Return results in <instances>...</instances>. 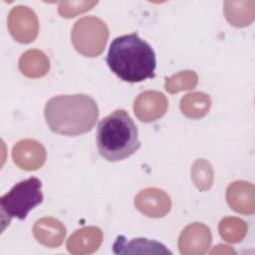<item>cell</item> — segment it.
<instances>
[{"mask_svg": "<svg viewBox=\"0 0 255 255\" xmlns=\"http://www.w3.org/2000/svg\"><path fill=\"white\" fill-rule=\"evenodd\" d=\"M106 61L111 71L125 82L138 83L154 77V51L136 33L115 38Z\"/></svg>", "mask_w": 255, "mask_h": 255, "instance_id": "1", "label": "cell"}, {"mask_svg": "<svg viewBox=\"0 0 255 255\" xmlns=\"http://www.w3.org/2000/svg\"><path fill=\"white\" fill-rule=\"evenodd\" d=\"M220 236L229 243L240 242L247 233V224L238 217H224L218 225Z\"/></svg>", "mask_w": 255, "mask_h": 255, "instance_id": "18", "label": "cell"}, {"mask_svg": "<svg viewBox=\"0 0 255 255\" xmlns=\"http://www.w3.org/2000/svg\"><path fill=\"white\" fill-rule=\"evenodd\" d=\"M113 250L116 254H171V252L159 242L146 238H134L130 241H127L126 237L123 235L117 237L113 245Z\"/></svg>", "mask_w": 255, "mask_h": 255, "instance_id": "14", "label": "cell"}, {"mask_svg": "<svg viewBox=\"0 0 255 255\" xmlns=\"http://www.w3.org/2000/svg\"><path fill=\"white\" fill-rule=\"evenodd\" d=\"M197 75L193 71H181L169 78L165 79L164 88L170 94H175L180 91L192 90L197 85Z\"/></svg>", "mask_w": 255, "mask_h": 255, "instance_id": "20", "label": "cell"}, {"mask_svg": "<svg viewBox=\"0 0 255 255\" xmlns=\"http://www.w3.org/2000/svg\"><path fill=\"white\" fill-rule=\"evenodd\" d=\"M14 163L24 170H36L46 161V149L37 140L26 138L19 140L12 149Z\"/></svg>", "mask_w": 255, "mask_h": 255, "instance_id": "9", "label": "cell"}, {"mask_svg": "<svg viewBox=\"0 0 255 255\" xmlns=\"http://www.w3.org/2000/svg\"><path fill=\"white\" fill-rule=\"evenodd\" d=\"M191 178L200 191L208 190L213 183V170L211 164L203 158L196 159L191 167Z\"/></svg>", "mask_w": 255, "mask_h": 255, "instance_id": "19", "label": "cell"}, {"mask_svg": "<svg viewBox=\"0 0 255 255\" xmlns=\"http://www.w3.org/2000/svg\"><path fill=\"white\" fill-rule=\"evenodd\" d=\"M75 49L86 57H97L104 51L108 39L109 29L106 23L95 16L79 19L71 33Z\"/></svg>", "mask_w": 255, "mask_h": 255, "instance_id": "5", "label": "cell"}, {"mask_svg": "<svg viewBox=\"0 0 255 255\" xmlns=\"http://www.w3.org/2000/svg\"><path fill=\"white\" fill-rule=\"evenodd\" d=\"M42 183L37 177H30L16 183L0 199L2 230L12 218L25 219L28 213L43 201Z\"/></svg>", "mask_w": 255, "mask_h": 255, "instance_id": "4", "label": "cell"}, {"mask_svg": "<svg viewBox=\"0 0 255 255\" xmlns=\"http://www.w3.org/2000/svg\"><path fill=\"white\" fill-rule=\"evenodd\" d=\"M167 107V99L162 93L145 91L139 94L134 100L133 112L139 121L150 123L164 116Z\"/></svg>", "mask_w": 255, "mask_h": 255, "instance_id": "10", "label": "cell"}, {"mask_svg": "<svg viewBox=\"0 0 255 255\" xmlns=\"http://www.w3.org/2000/svg\"><path fill=\"white\" fill-rule=\"evenodd\" d=\"M44 114L52 131L64 135H78L94 128L99 118V108L88 95H62L47 102Z\"/></svg>", "mask_w": 255, "mask_h": 255, "instance_id": "2", "label": "cell"}, {"mask_svg": "<svg viewBox=\"0 0 255 255\" xmlns=\"http://www.w3.org/2000/svg\"><path fill=\"white\" fill-rule=\"evenodd\" d=\"M211 107L210 97L202 92L186 94L180 100V110L189 119L203 118Z\"/></svg>", "mask_w": 255, "mask_h": 255, "instance_id": "17", "label": "cell"}, {"mask_svg": "<svg viewBox=\"0 0 255 255\" xmlns=\"http://www.w3.org/2000/svg\"><path fill=\"white\" fill-rule=\"evenodd\" d=\"M97 146L108 161L126 159L140 147L136 126L127 111L116 110L100 122Z\"/></svg>", "mask_w": 255, "mask_h": 255, "instance_id": "3", "label": "cell"}, {"mask_svg": "<svg viewBox=\"0 0 255 255\" xmlns=\"http://www.w3.org/2000/svg\"><path fill=\"white\" fill-rule=\"evenodd\" d=\"M134 205L142 214L152 218H159L169 212L171 200L168 194L162 189L148 187L136 194Z\"/></svg>", "mask_w": 255, "mask_h": 255, "instance_id": "8", "label": "cell"}, {"mask_svg": "<svg viewBox=\"0 0 255 255\" xmlns=\"http://www.w3.org/2000/svg\"><path fill=\"white\" fill-rule=\"evenodd\" d=\"M104 234L96 226L83 227L75 231L67 241V249L76 255H86L96 252L103 242Z\"/></svg>", "mask_w": 255, "mask_h": 255, "instance_id": "12", "label": "cell"}, {"mask_svg": "<svg viewBox=\"0 0 255 255\" xmlns=\"http://www.w3.org/2000/svg\"><path fill=\"white\" fill-rule=\"evenodd\" d=\"M210 253L211 254H214V253H220V254L221 253H233L234 254L235 251L227 245H218Z\"/></svg>", "mask_w": 255, "mask_h": 255, "instance_id": "22", "label": "cell"}, {"mask_svg": "<svg viewBox=\"0 0 255 255\" xmlns=\"http://www.w3.org/2000/svg\"><path fill=\"white\" fill-rule=\"evenodd\" d=\"M98 1H62L59 3L58 12L64 18H73L79 14L91 10Z\"/></svg>", "mask_w": 255, "mask_h": 255, "instance_id": "21", "label": "cell"}, {"mask_svg": "<svg viewBox=\"0 0 255 255\" xmlns=\"http://www.w3.org/2000/svg\"><path fill=\"white\" fill-rule=\"evenodd\" d=\"M7 25L10 34L19 43H31L38 36V18L28 6L18 5L13 7L9 12Z\"/></svg>", "mask_w": 255, "mask_h": 255, "instance_id": "6", "label": "cell"}, {"mask_svg": "<svg viewBox=\"0 0 255 255\" xmlns=\"http://www.w3.org/2000/svg\"><path fill=\"white\" fill-rule=\"evenodd\" d=\"M19 70L28 78H41L49 72L50 62L45 53L37 49H31L24 52L20 57Z\"/></svg>", "mask_w": 255, "mask_h": 255, "instance_id": "15", "label": "cell"}, {"mask_svg": "<svg viewBox=\"0 0 255 255\" xmlns=\"http://www.w3.org/2000/svg\"><path fill=\"white\" fill-rule=\"evenodd\" d=\"M224 15L227 21L234 27L248 26L255 17V2L253 0L225 1Z\"/></svg>", "mask_w": 255, "mask_h": 255, "instance_id": "16", "label": "cell"}, {"mask_svg": "<svg viewBox=\"0 0 255 255\" xmlns=\"http://www.w3.org/2000/svg\"><path fill=\"white\" fill-rule=\"evenodd\" d=\"M210 229L199 222L187 225L180 233L178 249L182 255H202L211 245Z\"/></svg>", "mask_w": 255, "mask_h": 255, "instance_id": "7", "label": "cell"}, {"mask_svg": "<svg viewBox=\"0 0 255 255\" xmlns=\"http://www.w3.org/2000/svg\"><path fill=\"white\" fill-rule=\"evenodd\" d=\"M67 234L65 225L53 217H44L37 220L33 226L35 239L44 246L50 248L59 247Z\"/></svg>", "mask_w": 255, "mask_h": 255, "instance_id": "13", "label": "cell"}, {"mask_svg": "<svg viewBox=\"0 0 255 255\" xmlns=\"http://www.w3.org/2000/svg\"><path fill=\"white\" fill-rule=\"evenodd\" d=\"M226 200L234 211L241 214H253L255 212L254 185L243 180L232 182L227 187Z\"/></svg>", "mask_w": 255, "mask_h": 255, "instance_id": "11", "label": "cell"}]
</instances>
